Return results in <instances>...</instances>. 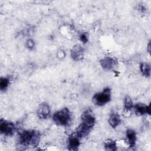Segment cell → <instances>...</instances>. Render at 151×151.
<instances>
[{
	"label": "cell",
	"mask_w": 151,
	"mask_h": 151,
	"mask_svg": "<svg viewBox=\"0 0 151 151\" xmlns=\"http://www.w3.org/2000/svg\"><path fill=\"white\" fill-rule=\"evenodd\" d=\"M40 139L39 132L34 130H24L19 134V144L24 147H36L38 146Z\"/></svg>",
	"instance_id": "1"
},
{
	"label": "cell",
	"mask_w": 151,
	"mask_h": 151,
	"mask_svg": "<svg viewBox=\"0 0 151 151\" xmlns=\"http://www.w3.org/2000/svg\"><path fill=\"white\" fill-rule=\"evenodd\" d=\"M71 113L67 108L56 111L52 116L53 122L58 126H67L71 122Z\"/></svg>",
	"instance_id": "2"
},
{
	"label": "cell",
	"mask_w": 151,
	"mask_h": 151,
	"mask_svg": "<svg viewBox=\"0 0 151 151\" xmlns=\"http://www.w3.org/2000/svg\"><path fill=\"white\" fill-rule=\"evenodd\" d=\"M111 90L109 88H104L101 92L95 94L93 97V103L97 106H103L110 100Z\"/></svg>",
	"instance_id": "3"
},
{
	"label": "cell",
	"mask_w": 151,
	"mask_h": 151,
	"mask_svg": "<svg viewBox=\"0 0 151 151\" xmlns=\"http://www.w3.org/2000/svg\"><path fill=\"white\" fill-rule=\"evenodd\" d=\"M15 130V124L11 122L1 119L0 121V132L5 136H11Z\"/></svg>",
	"instance_id": "4"
},
{
	"label": "cell",
	"mask_w": 151,
	"mask_h": 151,
	"mask_svg": "<svg viewBox=\"0 0 151 151\" xmlns=\"http://www.w3.org/2000/svg\"><path fill=\"white\" fill-rule=\"evenodd\" d=\"M81 120L83 123L88 126L90 128H93L95 124V117L90 109L85 111L81 116Z\"/></svg>",
	"instance_id": "5"
},
{
	"label": "cell",
	"mask_w": 151,
	"mask_h": 151,
	"mask_svg": "<svg viewBox=\"0 0 151 151\" xmlns=\"http://www.w3.org/2000/svg\"><path fill=\"white\" fill-rule=\"evenodd\" d=\"M102 68L105 70H111L117 65V62L113 58L106 57L100 61Z\"/></svg>",
	"instance_id": "6"
},
{
	"label": "cell",
	"mask_w": 151,
	"mask_h": 151,
	"mask_svg": "<svg viewBox=\"0 0 151 151\" xmlns=\"http://www.w3.org/2000/svg\"><path fill=\"white\" fill-rule=\"evenodd\" d=\"M80 137L75 133H73L68 138V149L70 150H76L80 146Z\"/></svg>",
	"instance_id": "7"
},
{
	"label": "cell",
	"mask_w": 151,
	"mask_h": 151,
	"mask_svg": "<svg viewBox=\"0 0 151 151\" xmlns=\"http://www.w3.org/2000/svg\"><path fill=\"white\" fill-rule=\"evenodd\" d=\"M50 109L48 104L43 103L41 104L37 110V116L39 118L45 119L50 116Z\"/></svg>",
	"instance_id": "8"
},
{
	"label": "cell",
	"mask_w": 151,
	"mask_h": 151,
	"mask_svg": "<svg viewBox=\"0 0 151 151\" xmlns=\"http://www.w3.org/2000/svg\"><path fill=\"white\" fill-rule=\"evenodd\" d=\"M71 56L75 61H80L83 58V49L78 45L73 47L71 51Z\"/></svg>",
	"instance_id": "9"
},
{
	"label": "cell",
	"mask_w": 151,
	"mask_h": 151,
	"mask_svg": "<svg viewBox=\"0 0 151 151\" xmlns=\"http://www.w3.org/2000/svg\"><path fill=\"white\" fill-rule=\"evenodd\" d=\"M133 107L137 115H143L146 113L150 114V104L146 106L143 103H137Z\"/></svg>",
	"instance_id": "10"
},
{
	"label": "cell",
	"mask_w": 151,
	"mask_h": 151,
	"mask_svg": "<svg viewBox=\"0 0 151 151\" xmlns=\"http://www.w3.org/2000/svg\"><path fill=\"white\" fill-rule=\"evenodd\" d=\"M91 128L89 127L88 126H86L84 123H81L77 127L76 132L75 133L80 137H83L88 135V134L90 133Z\"/></svg>",
	"instance_id": "11"
},
{
	"label": "cell",
	"mask_w": 151,
	"mask_h": 151,
	"mask_svg": "<svg viewBox=\"0 0 151 151\" xmlns=\"http://www.w3.org/2000/svg\"><path fill=\"white\" fill-rule=\"evenodd\" d=\"M126 139L130 147H133L136 145V135L134 130L129 129L126 132Z\"/></svg>",
	"instance_id": "12"
},
{
	"label": "cell",
	"mask_w": 151,
	"mask_h": 151,
	"mask_svg": "<svg viewBox=\"0 0 151 151\" xmlns=\"http://www.w3.org/2000/svg\"><path fill=\"white\" fill-rule=\"evenodd\" d=\"M120 116L117 113L113 111L110 113L109 118V123L112 127L115 128L117 127L120 124Z\"/></svg>",
	"instance_id": "13"
},
{
	"label": "cell",
	"mask_w": 151,
	"mask_h": 151,
	"mask_svg": "<svg viewBox=\"0 0 151 151\" xmlns=\"http://www.w3.org/2000/svg\"><path fill=\"white\" fill-rule=\"evenodd\" d=\"M140 69L143 76L146 77H149L150 76V66L147 63H141L140 65Z\"/></svg>",
	"instance_id": "14"
},
{
	"label": "cell",
	"mask_w": 151,
	"mask_h": 151,
	"mask_svg": "<svg viewBox=\"0 0 151 151\" xmlns=\"http://www.w3.org/2000/svg\"><path fill=\"white\" fill-rule=\"evenodd\" d=\"M104 147H105L106 150H107L113 151V150H117L116 143L115 141H114L111 139H109L105 142Z\"/></svg>",
	"instance_id": "15"
},
{
	"label": "cell",
	"mask_w": 151,
	"mask_h": 151,
	"mask_svg": "<svg viewBox=\"0 0 151 151\" xmlns=\"http://www.w3.org/2000/svg\"><path fill=\"white\" fill-rule=\"evenodd\" d=\"M133 107V104L132 99L129 96H126L124 99V111H126V112H128Z\"/></svg>",
	"instance_id": "16"
},
{
	"label": "cell",
	"mask_w": 151,
	"mask_h": 151,
	"mask_svg": "<svg viewBox=\"0 0 151 151\" xmlns=\"http://www.w3.org/2000/svg\"><path fill=\"white\" fill-rule=\"evenodd\" d=\"M9 80L6 77H2L0 80V88L1 90H5L9 85Z\"/></svg>",
	"instance_id": "17"
},
{
	"label": "cell",
	"mask_w": 151,
	"mask_h": 151,
	"mask_svg": "<svg viewBox=\"0 0 151 151\" xmlns=\"http://www.w3.org/2000/svg\"><path fill=\"white\" fill-rule=\"evenodd\" d=\"M80 40L83 43H86L88 41V34L86 32L81 34L80 35Z\"/></svg>",
	"instance_id": "18"
},
{
	"label": "cell",
	"mask_w": 151,
	"mask_h": 151,
	"mask_svg": "<svg viewBox=\"0 0 151 151\" xmlns=\"http://www.w3.org/2000/svg\"><path fill=\"white\" fill-rule=\"evenodd\" d=\"M26 46L28 48L31 50L34 48V42L33 40L29 39L27 41V43H26Z\"/></svg>",
	"instance_id": "19"
}]
</instances>
